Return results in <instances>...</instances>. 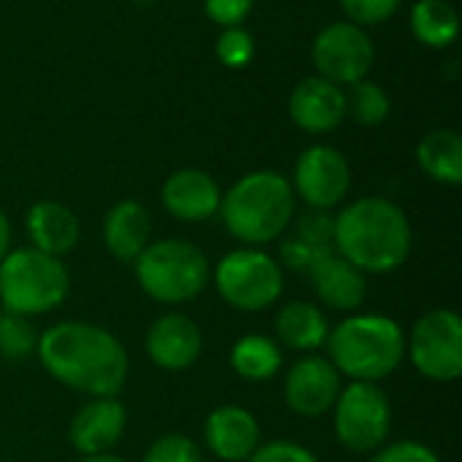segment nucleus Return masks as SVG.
Segmentation results:
<instances>
[{
  "label": "nucleus",
  "mask_w": 462,
  "mask_h": 462,
  "mask_svg": "<svg viewBox=\"0 0 462 462\" xmlns=\"http://www.w3.org/2000/svg\"><path fill=\"white\" fill-rule=\"evenodd\" d=\"M352 187V168L346 157L333 146H309L292 173V192H298L309 208H336L344 203Z\"/></svg>",
  "instance_id": "obj_11"
},
{
  "label": "nucleus",
  "mask_w": 462,
  "mask_h": 462,
  "mask_svg": "<svg viewBox=\"0 0 462 462\" xmlns=\"http://www.w3.org/2000/svg\"><path fill=\"white\" fill-rule=\"evenodd\" d=\"M330 363L352 382H374L393 376L406 357L403 328L384 314H355L338 322L328 336Z\"/></svg>",
  "instance_id": "obj_4"
},
{
  "label": "nucleus",
  "mask_w": 462,
  "mask_h": 462,
  "mask_svg": "<svg viewBox=\"0 0 462 462\" xmlns=\"http://www.w3.org/2000/svg\"><path fill=\"white\" fill-rule=\"evenodd\" d=\"M11 225H8V217L0 211V260L11 252Z\"/></svg>",
  "instance_id": "obj_35"
},
{
  "label": "nucleus",
  "mask_w": 462,
  "mask_h": 462,
  "mask_svg": "<svg viewBox=\"0 0 462 462\" xmlns=\"http://www.w3.org/2000/svg\"><path fill=\"white\" fill-rule=\"evenodd\" d=\"M417 162L420 168L449 187H457L462 181V138L460 133L441 127L428 133L417 146Z\"/></svg>",
  "instance_id": "obj_22"
},
{
  "label": "nucleus",
  "mask_w": 462,
  "mask_h": 462,
  "mask_svg": "<svg viewBox=\"0 0 462 462\" xmlns=\"http://www.w3.org/2000/svg\"><path fill=\"white\" fill-rule=\"evenodd\" d=\"M346 114L363 127H376L390 116V95L376 81H357L346 92Z\"/></svg>",
  "instance_id": "obj_25"
},
{
  "label": "nucleus",
  "mask_w": 462,
  "mask_h": 462,
  "mask_svg": "<svg viewBox=\"0 0 462 462\" xmlns=\"http://www.w3.org/2000/svg\"><path fill=\"white\" fill-rule=\"evenodd\" d=\"M398 5L401 0H341L346 19L357 27H371L393 19Z\"/></svg>",
  "instance_id": "obj_30"
},
{
  "label": "nucleus",
  "mask_w": 462,
  "mask_h": 462,
  "mask_svg": "<svg viewBox=\"0 0 462 462\" xmlns=\"http://www.w3.org/2000/svg\"><path fill=\"white\" fill-rule=\"evenodd\" d=\"M333 230H336V217L325 208H309L298 225H295V238L309 244L317 252H330L333 249Z\"/></svg>",
  "instance_id": "obj_28"
},
{
  "label": "nucleus",
  "mask_w": 462,
  "mask_h": 462,
  "mask_svg": "<svg viewBox=\"0 0 462 462\" xmlns=\"http://www.w3.org/2000/svg\"><path fill=\"white\" fill-rule=\"evenodd\" d=\"M35 355L60 384L92 395L116 398L127 382V352L114 333L89 322H57L38 336Z\"/></svg>",
  "instance_id": "obj_1"
},
{
  "label": "nucleus",
  "mask_w": 462,
  "mask_h": 462,
  "mask_svg": "<svg viewBox=\"0 0 462 462\" xmlns=\"http://www.w3.org/2000/svg\"><path fill=\"white\" fill-rule=\"evenodd\" d=\"M222 189L200 168L173 171L162 184V206L181 222H203L219 214Z\"/></svg>",
  "instance_id": "obj_17"
},
{
  "label": "nucleus",
  "mask_w": 462,
  "mask_h": 462,
  "mask_svg": "<svg viewBox=\"0 0 462 462\" xmlns=\"http://www.w3.org/2000/svg\"><path fill=\"white\" fill-rule=\"evenodd\" d=\"M219 214L230 236L241 244H271L290 227L295 217L292 184L276 171L246 173L225 192Z\"/></svg>",
  "instance_id": "obj_3"
},
{
  "label": "nucleus",
  "mask_w": 462,
  "mask_h": 462,
  "mask_svg": "<svg viewBox=\"0 0 462 462\" xmlns=\"http://www.w3.org/2000/svg\"><path fill=\"white\" fill-rule=\"evenodd\" d=\"M282 363H284V357H282V349L276 346V341H271L268 336H260V333L238 338L230 349V365L246 382L273 379L282 371Z\"/></svg>",
  "instance_id": "obj_24"
},
{
  "label": "nucleus",
  "mask_w": 462,
  "mask_h": 462,
  "mask_svg": "<svg viewBox=\"0 0 462 462\" xmlns=\"http://www.w3.org/2000/svg\"><path fill=\"white\" fill-rule=\"evenodd\" d=\"M27 236L32 241V249L62 257L76 249L79 244V219L76 214L57 200H38L30 206L24 219Z\"/></svg>",
  "instance_id": "obj_19"
},
{
  "label": "nucleus",
  "mask_w": 462,
  "mask_h": 462,
  "mask_svg": "<svg viewBox=\"0 0 462 462\" xmlns=\"http://www.w3.org/2000/svg\"><path fill=\"white\" fill-rule=\"evenodd\" d=\"M217 57L225 68H246L254 57V38L249 30H244L241 24L236 27H225L217 38Z\"/></svg>",
  "instance_id": "obj_27"
},
{
  "label": "nucleus",
  "mask_w": 462,
  "mask_h": 462,
  "mask_svg": "<svg viewBox=\"0 0 462 462\" xmlns=\"http://www.w3.org/2000/svg\"><path fill=\"white\" fill-rule=\"evenodd\" d=\"M70 273L60 257L32 246L14 249L0 260V303L3 311L41 317L68 298Z\"/></svg>",
  "instance_id": "obj_5"
},
{
  "label": "nucleus",
  "mask_w": 462,
  "mask_h": 462,
  "mask_svg": "<svg viewBox=\"0 0 462 462\" xmlns=\"http://www.w3.org/2000/svg\"><path fill=\"white\" fill-rule=\"evenodd\" d=\"M371 462H441L436 457L433 449L417 444V441H395V444H384L382 449H376Z\"/></svg>",
  "instance_id": "obj_32"
},
{
  "label": "nucleus",
  "mask_w": 462,
  "mask_h": 462,
  "mask_svg": "<svg viewBox=\"0 0 462 462\" xmlns=\"http://www.w3.org/2000/svg\"><path fill=\"white\" fill-rule=\"evenodd\" d=\"M290 119L311 135H325L341 127L346 119V92L344 87L322 79L309 76L295 84L290 92Z\"/></svg>",
  "instance_id": "obj_13"
},
{
  "label": "nucleus",
  "mask_w": 462,
  "mask_h": 462,
  "mask_svg": "<svg viewBox=\"0 0 462 462\" xmlns=\"http://www.w3.org/2000/svg\"><path fill=\"white\" fill-rule=\"evenodd\" d=\"M143 462H203V452L192 439L181 433H168L146 449Z\"/></svg>",
  "instance_id": "obj_29"
},
{
  "label": "nucleus",
  "mask_w": 462,
  "mask_h": 462,
  "mask_svg": "<svg viewBox=\"0 0 462 462\" xmlns=\"http://www.w3.org/2000/svg\"><path fill=\"white\" fill-rule=\"evenodd\" d=\"M333 249L363 273H393L411 254V225L387 198H360L336 217Z\"/></svg>",
  "instance_id": "obj_2"
},
{
  "label": "nucleus",
  "mask_w": 462,
  "mask_h": 462,
  "mask_svg": "<svg viewBox=\"0 0 462 462\" xmlns=\"http://www.w3.org/2000/svg\"><path fill=\"white\" fill-rule=\"evenodd\" d=\"M38 346V330L32 328L30 317L0 311V355L5 360H27Z\"/></svg>",
  "instance_id": "obj_26"
},
{
  "label": "nucleus",
  "mask_w": 462,
  "mask_h": 462,
  "mask_svg": "<svg viewBox=\"0 0 462 462\" xmlns=\"http://www.w3.org/2000/svg\"><path fill=\"white\" fill-rule=\"evenodd\" d=\"M376 60L371 35L352 22H333L322 27L311 43V62L317 73L338 87H352L368 79Z\"/></svg>",
  "instance_id": "obj_10"
},
{
  "label": "nucleus",
  "mask_w": 462,
  "mask_h": 462,
  "mask_svg": "<svg viewBox=\"0 0 462 462\" xmlns=\"http://www.w3.org/2000/svg\"><path fill=\"white\" fill-rule=\"evenodd\" d=\"M338 393H341V374L328 357L319 355L300 357L284 379L287 406L306 420H317L333 411Z\"/></svg>",
  "instance_id": "obj_12"
},
{
  "label": "nucleus",
  "mask_w": 462,
  "mask_h": 462,
  "mask_svg": "<svg viewBox=\"0 0 462 462\" xmlns=\"http://www.w3.org/2000/svg\"><path fill=\"white\" fill-rule=\"evenodd\" d=\"M135 279L141 290L160 303H187L206 290L208 260L192 241L162 238L135 257Z\"/></svg>",
  "instance_id": "obj_6"
},
{
  "label": "nucleus",
  "mask_w": 462,
  "mask_h": 462,
  "mask_svg": "<svg viewBox=\"0 0 462 462\" xmlns=\"http://www.w3.org/2000/svg\"><path fill=\"white\" fill-rule=\"evenodd\" d=\"M338 441L352 452H376L393 433V403L374 382H352L333 406Z\"/></svg>",
  "instance_id": "obj_8"
},
{
  "label": "nucleus",
  "mask_w": 462,
  "mask_h": 462,
  "mask_svg": "<svg viewBox=\"0 0 462 462\" xmlns=\"http://www.w3.org/2000/svg\"><path fill=\"white\" fill-rule=\"evenodd\" d=\"M246 462H319L306 447L295 441H271L254 449Z\"/></svg>",
  "instance_id": "obj_31"
},
{
  "label": "nucleus",
  "mask_w": 462,
  "mask_h": 462,
  "mask_svg": "<svg viewBox=\"0 0 462 462\" xmlns=\"http://www.w3.org/2000/svg\"><path fill=\"white\" fill-rule=\"evenodd\" d=\"M203 441L219 460L246 462L260 447V425L254 414L241 406H219L203 425Z\"/></svg>",
  "instance_id": "obj_16"
},
{
  "label": "nucleus",
  "mask_w": 462,
  "mask_h": 462,
  "mask_svg": "<svg viewBox=\"0 0 462 462\" xmlns=\"http://www.w3.org/2000/svg\"><path fill=\"white\" fill-rule=\"evenodd\" d=\"M406 355L430 382H457L462 376V319L449 309L428 311L414 322Z\"/></svg>",
  "instance_id": "obj_9"
},
{
  "label": "nucleus",
  "mask_w": 462,
  "mask_h": 462,
  "mask_svg": "<svg viewBox=\"0 0 462 462\" xmlns=\"http://www.w3.org/2000/svg\"><path fill=\"white\" fill-rule=\"evenodd\" d=\"M203 352V333L187 314H162L146 333V355L162 371H184Z\"/></svg>",
  "instance_id": "obj_15"
},
{
  "label": "nucleus",
  "mask_w": 462,
  "mask_h": 462,
  "mask_svg": "<svg viewBox=\"0 0 462 462\" xmlns=\"http://www.w3.org/2000/svg\"><path fill=\"white\" fill-rule=\"evenodd\" d=\"M152 219L138 200H119L108 208L103 222V241L108 252L122 263H135V257L149 246Z\"/></svg>",
  "instance_id": "obj_20"
},
{
  "label": "nucleus",
  "mask_w": 462,
  "mask_h": 462,
  "mask_svg": "<svg viewBox=\"0 0 462 462\" xmlns=\"http://www.w3.org/2000/svg\"><path fill=\"white\" fill-rule=\"evenodd\" d=\"M127 428V411L116 398H92L70 422L68 439L81 457L108 455Z\"/></svg>",
  "instance_id": "obj_14"
},
{
  "label": "nucleus",
  "mask_w": 462,
  "mask_h": 462,
  "mask_svg": "<svg viewBox=\"0 0 462 462\" xmlns=\"http://www.w3.org/2000/svg\"><path fill=\"white\" fill-rule=\"evenodd\" d=\"M276 336L284 346L295 352H314L325 346L330 336V322L319 306L292 300L276 314Z\"/></svg>",
  "instance_id": "obj_21"
},
{
  "label": "nucleus",
  "mask_w": 462,
  "mask_h": 462,
  "mask_svg": "<svg viewBox=\"0 0 462 462\" xmlns=\"http://www.w3.org/2000/svg\"><path fill=\"white\" fill-rule=\"evenodd\" d=\"M333 252V249H330ZM319 254H325V252H317V249H311L309 244H303L300 238H295V236H290L287 241H282V246H279V257H282V268H290V271H295V273H309V268L314 265V260L319 257Z\"/></svg>",
  "instance_id": "obj_33"
},
{
  "label": "nucleus",
  "mask_w": 462,
  "mask_h": 462,
  "mask_svg": "<svg viewBox=\"0 0 462 462\" xmlns=\"http://www.w3.org/2000/svg\"><path fill=\"white\" fill-rule=\"evenodd\" d=\"M214 284L222 300L238 311H263L284 290L282 265L263 249H236L214 268Z\"/></svg>",
  "instance_id": "obj_7"
},
{
  "label": "nucleus",
  "mask_w": 462,
  "mask_h": 462,
  "mask_svg": "<svg viewBox=\"0 0 462 462\" xmlns=\"http://www.w3.org/2000/svg\"><path fill=\"white\" fill-rule=\"evenodd\" d=\"M411 32L430 49H447L457 41L460 16L449 0H417L411 8Z\"/></svg>",
  "instance_id": "obj_23"
},
{
  "label": "nucleus",
  "mask_w": 462,
  "mask_h": 462,
  "mask_svg": "<svg viewBox=\"0 0 462 462\" xmlns=\"http://www.w3.org/2000/svg\"><path fill=\"white\" fill-rule=\"evenodd\" d=\"M79 462H125L122 457H114V455H92V457H81Z\"/></svg>",
  "instance_id": "obj_36"
},
{
  "label": "nucleus",
  "mask_w": 462,
  "mask_h": 462,
  "mask_svg": "<svg viewBox=\"0 0 462 462\" xmlns=\"http://www.w3.org/2000/svg\"><path fill=\"white\" fill-rule=\"evenodd\" d=\"M309 276L322 303L336 311H357L365 300V273L344 260L336 249L319 254L309 268Z\"/></svg>",
  "instance_id": "obj_18"
},
{
  "label": "nucleus",
  "mask_w": 462,
  "mask_h": 462,
  "mask_svg": "<svg viewBox=\"0 0 462 462\" xmlns=\"http://www.w3.org/2000/svg\"><path fill=\"white\" fill-rule=\"evenodd\" d=\"M252 5H254V0H203L208 19H214L219 27L241 24L249 16Z\"/></svg>",
  "instance_id": "obj_34"
}]
</instances>
